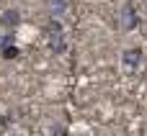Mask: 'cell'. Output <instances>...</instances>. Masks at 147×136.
Here are the masks:
<instances>
[{"label":"cell","instance_id":"obj_2","mask_svg":"<svg viewBox=\"0 0 147 136\" xmlns=\"http://www.w3.org/2000/svg\"><path fill=\"white\" fill-rule=\"evenodd\" d=\"M119 28L121 31H134V28H140V15H137V8H134V3L129 0V3H124L121 5V10H119Z\"/></svg>","mask_w":147,"mask_h":136},{"label":"cell","instance_id":"obj_3","mask_svg":"<svg viewBox=\"0 0 147 136\" xmlns=\"http://www.w3.org/2000/svg\"><path fill=\"white\" fill-rule=\"evenodd\" d=\"M142 57H145V51H142L140 46L124 49V51H121V64H124V69H137V67L142 64Z\"/></svg>","mask_w":147,"mask_h":136},{"label":"cell","instance_id":"obj_4","mask_svg":"<svg viewBox=\"0 0 147 136\" xmlns=\"http://www.w3.org/2000/svg\"><path fill=\"white\" fill-rule=\"evenodd\" d=\"M18 23H21V10H16V8L3 10V15H0V26H5V28H16Z\"/></svg>","mask_w":147,"mask_h":136},{"label":"cell","instance_id":"obj_6","mask_svg":"<svg viewBox=\"0 0 147 136\" xmlns=\"http://www.w3.org/2000/svg\"><path fill=\"white\" fill-rule=\"evenodd\" d=\"M18 54H21V51H18V46H16V44H3V46H0V57H3L5 62L18 59Z\"/></svg>","mask_w":147,"mask_h":136},{"label":"cell","instance_id":"obj_1","mask_svg":"<svg viewBox=\"0 0 147 136\" xmlns=\"http://www.w3.org/2000/svg\"><path fill=\"white\" fill-rule=\"evenodd\" d=\"M44 31H47V41H49L52 54H65V49H67V41H65V26H62L57 18H49V21L44 23Z\"/></svg>","mask_w":147,"mask_h":136},{"label":"cell","instance_id":"obj_5","mask_svg":"<svg viewBox=\"0 0 147 136\" xmlns=\"http://www.w3.org/2000/svg\"><path fill=\"white\" fill-rule=\"evenodd\" d=\"M67 5H70V0H47V8H49V13H52V18H57V15H62V13L67 10Z\"/></svg>","mask_w":147,"mask_h":136}]
</instances>
